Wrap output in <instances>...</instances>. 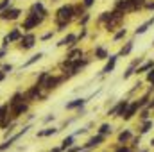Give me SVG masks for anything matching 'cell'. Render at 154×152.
<instances>
[{
	"label": "cell",
	"mask_w": 154,
	"mask_h": 152,
	"mask_svg": "<svg viewBox=\"0 0 154 152\" xmlns=\"http://www.w3.org/2000/svg\"><path fill=\"white\" fill-rule=\"evenodd\" d=\"M23 95H25V100H27L29 104H32V102H45V100L48 99V93L43 91L41 86H38L36 82L31 84V86L23 91Z\"/></svg>",
	"instance_id": "obj_1"
},
{
	"label": "cell",
	"mask_w": 154,
	"mask_h": 152,
	"mask_svg": "<svg viewBox=\"0 0 154 152\" xmlns=\"http://www.w3.org/2000/svg\"><path fill=\"white\" fill-rule=\"evenodd\" d=\"M31 129H32V123H25L18 132H14V134H13V136H9L7 140H4V141L0 143V152H5V150H9L11 147H14V143H16V141H20V140H22V138L31 131Z\"/></svg>",
	"instance_id": "obj_2"
},
{
	"label": "cell",
	"mask_w": 154,
	"mask_h": 152,
	"mask_svg": "<svg viewBox=\"0 0 154 152\" xmlns=\"http://www.w3.org/2000/svg\"><path fill=\"white\" fill-rule=\"evenodd\" d=\"M43 20L45 18H41L38 14H34V13H29L27 16H25V20H23V23H22V31L23 32H32V29H38L39 25L43 23Z\"/></svg>",
	"instance_id": "obj_3"
},
{
	"label": "cell",
	"mask_w": 154,
	"mask_h": 152,
	"mask_svg": "<svg viewBox=\"0 0 154 152\" xmlns=\"http://www.w3.org/2000/svg\"><path fill=\"white\" fill-rule=\"evenodd\" d=\"M74 18H75L74 5H61V7L56 11V23H57V22H66V23H70Z\"/></svg>",
	"instance_id": "obj_4"
},
{
	"label": "cell",
	"mask_w": 154,
	"mask_h": 152,
	"mask_svg": "<svg viewBox=\"0 0 154 152\" xmlns=\"http://www.w3.org/2000/svg\"><path fill=\"white\" fill-rule=\"evenodd\" d=\"M61 82H65V79H63V75H50L45 79V82L41 84V90L43 91H47V93H52L54 90H57L59 86H61Z\"/></svg>",
	"instance_id": "obj_5"
},
{
	"label": "cell",
	"mask_w": 154,
	"mask_h": 152,
	"mask_svg": "<svg viewBox=\"0 0 154 152\" xmlns=\"http://www.w3.org/2000/svg\"><path fill=\"white\" fill-rule=\"evenodd\" d=\"M36 34H32V32H23V36L22 39L18 41V48L22 50V52H27V50H31V48H34L36 47Z\"/></svg>",
	"instance_id": "obj_6"
},
{
	"label": "cell",
	"mask_w": 154,
	"mask_h": 152,
	"mask_svg": "<svg viewBox=\"0 0 154 152\" xmlns=\"http://www.w3.org/2000/svg\"><path fill=\"white\" fill-rule=\"evenodd\" d=\"M29 113H31V104L29 102H22V104H16V106L9 108V114H11L13 120H18L23 114H29Z\"/></svg>",
	"instance_id": "obj_7"
},
{
	"label": "cell",
	"mask_w": 154,
	"mask_h": 152,
	"mask_svg": "<svg viewBox=\"0 0 154 152\" xmlns=\"http://www.w3.org/2000/svg\"><path fill=\"white\" fill-rule=\"evenodd\" d=\"M20 14H22V9H18V7H7L5 11L0 13V20L2 22H14V20L20 18Z\"/></svg>",
	"instance_id": "obj_8"
},
{
	"label": "cell",
	"mask_w": 154,
	"mask_h": 152,
	"mask_svg": "<svg viewBox=\"0 0 154 152\" xmlns=\"http://www.w3.org/2000/svg\"><path fill=\"white\" fill-rule=\"evenodd\" d=\"M22 102H27V100H25V95H23L22 90H16V91L9 97V100H7L5 104H7L9 108H13V106H16V104H22Z\"/></svg>",
	"instance_id": "obj_9"
},
{
	"label": "cell",
	"mask_w": 154,
	"mask_h": 152,
	"mask_svg": "<svg viewBox=\"0 0 154 152\" xmlns=\"http://www.w3.org/2000/svg\"><path fill=\"white\" fill-rule=\"evenodd\" d=\"M106 141V136H102V134H95V136H91L86 143H84V150H90V149H93V147H99L100 143H104Z\"/></svg>",
	"instance_id": "obj_10"
},
{
	"label": "cell",
	"mask_w": 154,
	"mask_h": 152,
	"mask_svg": "<svg viewBox=\"0 0 154 152\" xmlns=\"http://www.w3.org/2000/svg\"><path fill=\"white\" fill-rule=\"evenodd\" d=\"M22 36H23V31H22L20 27H13V29L5 34V38H7V41H9V45H11V43H18V41L22 39Z\"/></svg>",
	"instance_id": "obj_11"
},
{
	"label": "cell",
	"mask_w": 154,
	"mask_h": 152,
	"mask_svg": "<svg viewBox=\"0 0 154 152\" xmlns=\"http://www.w3.org/2000/svg\"><path fill=\"white\" fill-rule=\"evenodd\" d=\"M77 43V36L75 34H66L63 39H59V43H57V47H66V48H74Z\"/></svg>",
	"instance_id": "obj_12"
},
{
	"label": "cell",
	"mask_w": 154,
	"mask_h": 152,
	"mask_svg": "<svg viewBox=\"0 0 154 152\" xmlns=\"http://www.w3.org/2000/svg\"><path fill=\"white\" fill-rule=\"evenodd\" d=\"M29 13H34V14H38V16H41V18H47V16H48V11L45 9V5H43L41 2H34V4L31 5Z\"/></svg>",
	"instance_id": "obj_13"
},
{
	"label": "cell",
	"mask_w": 154,
	"mask_h": 152,
	"mask_svg": "<svg viewBox=\"0 0 154 152\" xmlns=\"http://www.w3.org/2000/svg\"><path fill=\"white\" fill-rule=\"evenodd\" d=\"M57 132H59L57 127H45V129L36 131V138H38V140H41V138H50V136H54V134H57Z\"/></svg>",
	"instance_id": "obj_14"
},
{
	"label": "cell",
	"mask_w": 154,
	"mask_h": 152,
	"mask_svg": "<svg viewBox=\"0 0 154 152\" xmlns=\"http://www.w3.org/2000/svg\"><path fill=\"white\" fill-rule=\"evenodd\" d=\"M86 102H88L86 99H74V100H70V102H66V106H65V109H66V111H74V109H82Z\"/></svg>",
	"instance_id": "obj_15"
},
{
	"label": "cell",
	"mask_w": 154,
	"mask_h": 152,
	"mask_svg": "<svg viewBox=\"0 0 154 152\" xmlns=\"http://www.w3.org/2000/svg\"><path fill=\"white\" fill-rule=\"evenodd\" d=\"M43 56H45L43 52H38V54H32V56H31V57H29V59H27V61H25V63H23V65H22L20 68L23 70V68H29V66H32V65H36L38 61H41V59H43Z\"/></svg>",
	"instance_id": "obj_16"
},
{
	"label": "cell",
	"mask_w": 154,
	"mask_h": 152,
	"mask_svg": "<svg viewBox=\"0 0 154 152\" xmlns=\"http://www.w3.org/2000/svg\"><path fill=\"white\" fill-rule=\"evenodd\" d=\"M116 59H118V56H109V59H108L106 66L102 68V75H108V74H111V72L115 70V66H116Z\"/></svg>",
	"instance_id": "obj_17"
},
{
	"label": "cell",
	"mask_w": 154,
	"mask_h": 152,
	"mask_svg": "<svg viewBox=\"0 0 154 152\" xmlns=\"http://www.w3.org/2000/svg\"><path fill=\"white\" fill-rule=\"evenodd\" d=\"M82 56H84V54H82V50L74 47V48H70V50H68V54L65 56V59H66V61H75V59H81Z\"/></svg>",
	"instance_id": "obj_18"
},
{
	"label": "cell",
	"mask_w": 154,
	"mask_h": 152,
	"mask_svg": "<svg viewBox=\"0 0 154 152\" xmlns=\"http://www.w3.org/2000/svg\"><path fill=\"white\" fill-rule=\"evenodd\" d=\"M74 141H75V136L74 134H68V136H65L63 138V141H61V145H59V149L65 152V150H68L72 145H74Z\"/></svg>",
	"instance_id": "obj_19"
},
{
	"label": "cell",
	"mask_w": 154,
	"mask_h": 152,
	"mask_svg": "<svg viewBox=\"0 0 154 152\" xmlns=\"http://www.w3.org/2000/svg\"><path fill=\"white\" fill-rule=\"evenodd\" d=\"M136 111H138V104H136V102H133V104H129V106H127V109H125V113H124L122 118H124V120H131V118L136 114Z\"/></svg>",
	"instance_id": "obj_20"
},
{
	"label": "cell",
	"mask_w": 154,
	"mask_h": 152,
	"mask_svg": "<svg viewBox=\"0 0 154 152\" xmlns=\"http://www.w3.org/2000/svg\"><path fill=\"white\" fill-rule=\"evenodd\" d=\"M152 23H154V16L151 18V20H147L145 23H142V25H140V27H138V29H136L134 32H136V34H143V32H147V29H149V27H151Z\"/></svg>",
	"instance_id": "obj_21"
},
{
	"label": "cell",
	"mask_w": 154,
	"mask_h": 152,
	"mask_svg": "<svg viewBox=\"0 0 154 152\" xmlns=\"http://www.w3.org/2000/svg\"><path fill=\"white\" fill-rule=\"evenodd\" d=\"M95 57H97V59H108L109 54H108V50H106L104 47H97V48H95Z\"/></svg>",
	"instance_id": "obj_22"
},
{
	"label": "cell",
	"mask_w": 154,
	"mask_h": 152,
	"mask_svg": "<svg viewBox=\"0 0 154 152\" xmlns=\"http://www.w3.org/2000/svg\"><path fill=\"white\" fill-rule=\"evenodd\" d=\"M111 131H113V127H111L109 123H102V125L99 127V132H97V134H102V136H108V134H111Z\"/></svg>",
	"instance_id": "obj_23"
},
{
	"label": "cell",
	"mask_w": 154,
	"mask_h": 152,
	"mask_svg": "<svg viewBox=\"0 0 154 152\" xmlns=\"http://www.w3.org/2000/svg\"><path fill=\"white\" fill-rule=\"evenodd\" d=\"M131 131H122L120 134H118V143H125V141H129L131 140Z\"/></svg>",
	"instance_id": "obj_24"
},
{
	"label": "cell",
	"mask_w": 154,
	"mask_h": 152,
	"mask_svg": "<svg viewBox=\"0 0 154 152\" xmlns=\"http://www.w3.org/2000/svg\"><path fill=\"white\" fill-rule=\"evenodd\" d=\"M136 65H140V59H136V61H133V63H131V66H129V68H127V72L124 74V79H129V77L134 74V68H136Z\"/></svg>",
	"instance_id": "obj_25"
},
{
	"label": "cell",
	"mask_w": 154,
	"mask_h": 152,
	"mask_svg": "<svg viewBox=\"0 0 154 152\" xmlns=\"http://www.w3.org/2000/svg\"><path fill=\"white\" fill-rule=\"evenodd\" d=\"M0 70L7 75V74H13L14 72V65H11V63H2L0 65Z\"/></svg>",
	"instance_id": "obj_26"
},
{
	"label": "cell",
	"mask_w": 154,
	"mask_h": 152,
	"mask_svg": "<svg viewBox=\"0 0 154 152\" xmlns=\"http://www.w3.org/2000/svg\"><path fill=\"white\" fill-rule=\"evenodd\" d=\"M9 116V106L7 104H0V122L5 120Z\"/></svg>",
	"instance_id": "obj_27"
},
{
	"label": "cell",
	"mask_w": 154,
	"mask_h": 152,
	"mask_svg": "<svg viewBox=\"0 0 154 152\" xmlns=\"http://www.w3.org/2000/svg\"><path fill=\"white\" fill-rule=\"evenodd\" d=\"M48 75H50V72H48V70H43V72L36 77V84H38V86H41V84L45 82V79H47Z\"/></svg>",
	"instance_id": "obj_28"
},
{
	"label": "cell",
	"mask_w": 154,
	"mask_h": 152,
	"mask_svg": "<svg viewBox=\"0 0 154 152\" xmlns=\"http://www.w3.org/2000/svg\"><path fill=\"white\" fill-rule=\"evenodd\" d=\"M131 50H133V41H127V43H125V47H122V50H120V54H118V56H127Z\"/></svg>",
	"instance_id": "obj_29"
},
{
	"label": "cell",
	"mask_w": 154,
	"mask_h": 152,
	"mask_svg": "<svg viewBox=\"0 0 154 152\" xmlns=\"http://www.w3.org/2000/svg\"><path fill=\"white\" fill-rule=\"evenodd\" d=\"M152 66H154V63H152V61H147V63H145L143 66H140V68H138V70H136L134 74H143V72H147V70H151Z\"/></svg>",
	"instance_id": "obj_30"
},
{
	"label": "cell",
	"mask_w": 154,
	"mask_h": 152,
	"mask_svg": "<svg viewBox=\"0 0 154 152\" xmlns=\"http://www.w3.org/2000/svg\"><path fill=\"white\" fill-rule=\"evenodd\" d=\"M145 2H147V0H133V9H134V11L142 9V7L145 5Z\"/></svg>",
	"instance_id": "obj_31"
},
{
	"label": "cell",
	"mask_w": 154,
	"mask_h": 152,
	"mask_svg": "<svg viewBox=\"0 0 154 152\" xmlns=\"http://www.w3.org/2000/svg\"><path fill=\"white\" fill-rule=\"evenodd\" d=\"M109 20H111V13H102V14L99 16V22H100V23H104V22L108 23Z\"/></svg>",
	"instance_id": "obj_32"
},
{
	"label": "cell",
	"mask_w": 154,
	"mask_h": 152,
	"mask_svg": "<svg viewBox=\"0 0 154 152\" xmlns=\"http://www.w3.org/2000/svg\"><path fill=\"white\" fill-rule=\"evenodd\" d=\"M151 127H152V122H151V120H147V122H145V123L142 125L140 132H142V134H145V132H149V129H151Z\"/></svg>",
	"instance_id": "obj_33"
},
{
	"label": "cell",
	"mask_w": 154,
	"mask_h": 152,
	"mask_svg": "<svg viewBox=\"0 0 154 152\" xmlns=\"http://www.w3.org/2000/svg\"><path fill=\"white\" fill-rule=\"evenodd\" d=\"M125 34H127V31H125V29H120L115 36H113V39H115V41H118V39H124V38H125Z\"/></svg>",
	"instance_id": "obj_34"
},
{
	"label": "cell",
	"mask_w": 154,
	"mask_h": 152,
	"mask_svg": "<svg viewBox=\"0 0 154 152\" xmlns=\"http://www.w3.org/2000/svg\"><path fill=\"white\" fill-rule=\"evenodd\" d=\"M7 7H11V0H2V2H0V13L5 11Z\"/></svg>",
	"instance_id": "obj_35"
},
{
	"label": "cell",
	"mask_w": 154,
	"mask_h": 152,
	"mask_svg": "<svg viewBox=\"0 0 154 152\" xmlns=\"http://www.w3.org/2000/svg\"><path fill=\"white\" fill-rule=\"evenodd\" d=\"M147 100H149V97H147V95H145V97H142L140 100H136V104H138V109H140V108H143V106L147 104Z\"/></svg>",
	"instance_id": "obj_36"
},
{
	"label": "cell",
	"mask_w": 154,
	"mask_h": 152,
	"mask_svg": "<svg viewBox=\"0 0 154 152\" xmlns=\"http://www.w3.org/2000/svg\"><path fill=\"white\" fill-rule=\"evenodd\" d=\"M52 38H54V32L50 31V32H45V34L39 38V41H48V39H52Z\"/></svg>",
	"instance_id": "obj_37"
},
{
	"label": "cell",
	"mask_w": 154,
	"mask_h": 152,
	"mask_svg": "<svg viewBox=\"0 0 154 152\" xmlns=\"http://www.w3.org/2000/svg\"><path fill=\"white\" fill-rule=\"evenodd\" d=\"M82 150H84V147H81V145H72L66 152H82Z\"/></svg>",
	"instance_id": "obj_38"
},
{
	"label": "cell",
	"mask_w": 154,
	"mask_h": 152,
	"mask_svg": "<svg viewBox=\"0 0 154 152\" xmlns=\"http://www.w3.org/2000/svg\"><path fill=\"white\" fill-rule=\"evenodd\" d=\"M54 120H56V114H47V116H45V118H43V123H50V122H54Z\"/></svg>",
	"instance_id": "obj_39"
},
{
	"label": "cell",
	"mask_w": 154,
	"mask_h": 152,
	"mask_svg": "<svg viewBox=\"0 0 154 152\" xmlns=\"http://www.w3.org/2000/svg\"><path fill=\"white\" fill-rule=\"evenodd\" d=\"M88 22H90V14H82V18H81V20H79V23H81V25H82V27H84V25H86V23H88Z\"/></svg>",
	"instance_id": "obj_40"
},
{
	"label": "cell",
	"mask_w": 154,
	"mask_h": 152,
	"mask_svg": "<svg viewBox=\"0 0 154 152\" xmlns=\"http://www.w3.org/2000/svg\"><path fill=\"white\" fill-rule=\"evenodd\" d=\"M68 25H70V23H66V22H57V31H65Z\"/></svg>",
	"instance_id": "obj_41"
},
{
	"label": "cell",
	"mask_w": 154,
	"mask_h": 152,
	"mask_svg": "<svg viewBox=\"0 0 154 152\" xmlns=\"http://www.w3.org/2000/svg\"><path fill=\"white\" fill-rule=\"evenodd\" d=\"M95 4V0H82V7H91Z\"/></svg>",
	"instance_id": "obj_42"
},
{
	"label": "cell",
	"mask_w": 154,
	"mask_h": 152,
	"mask_svg": "<svg viewBox=\"0 0 154 152\" xmlns=\"http://www.w3.org/2000/svg\"><path fill=\"white\" fill-rule=\"evenodd\" d=\"M5 56H7V48H2V47H0V61H4Z\"/></svg>",
	"instance_id": "obj_43"
},
{
	"label": "cell",
	"mask_w": 154,
	"mask_h": 152,
	"mask_svg": "<svg viewBox=\"0 0 154 152\" xmlns=\"http://www.w3.org/2000/svg\"><path fill=\"white\" fill-rule=\"evenodd\" d=\"M147 81H149V82H152V86H154V70L147 74Z\"/></svg>",
	"instance_id": "obj_44"
},
{
	"label": "cell",
	"mask_w": 154,
	"mask_h": 152,
	"mask_svg": "<svg viewBox=\"0 0 154 152\" xmlns=\"http://www.w3.org/2000/svg\"><path fill=\"white\" fill-rule=\"evenodd\" d=\"M143 7H147V9H154V2H145Z\"/></svg>",
	"instance_id": "obj_45"
},
{
	"label": "cell",
	"mask_w": 154,
	"mask_h": 152,
	"mask_svg": "<svg viewBox=\"0 0 154 152\" xmlns=\"http://www.w3.org/2000/svg\"><path fill=\"white\" fill-rule=\"evenodd\" d=\"M5 74H4V72H2V70H0V82H4V81H5Z\"/></svg>",
	"instance_id": "obj_46"
},
{
	"label": "cell",
	"mask_w": 154,
	"mask_h": 152,
	"mask_svg": "<svg viewBox=\"0 0 154 152\" xmlns=\"http://www.w3.org/2000/svg\"><path fill=\"white\" fill-rule=\"evenodd\" d=\"M116 152H131V150H129L127 147H120V149H118V150H116Z\"/></svg>",
	"instance_id": "obj_47"
},
{
	"label": "cell",
	"mask_w": 154,
	"mask_h": 152,
	"mask_svg": "<svg viewBox=\"0 0 154 152\" xmlns=\"http://www.w3.org/2000/svg\"><path fill=\"white\" fill-rule=\"evenodd\" d=\"M147 116H149V111H147V109H143V111H142V118H147Z\"/></svg>",
	"instance_id": "obj_48"
},
{
	"label": "cell",
	"mask_w": 154,
	"mask_h": 152,
	"mask_svg": "<svg viewBox=\"0 0 154 152\" xmlns=\"http://www.w3.org/2000/svg\"><path fill=\"white\" fill-rule=\"evenodd\" d=\"M48 152H63V150H61L59 147H54V149H50V150H48Z\"/></svg>",
	"instance_id": "obj_49"
},
{
	"label": "cell",
	"mask_w": 154,
	"mask_h": 152,
	"mask_svg": "<svg viewBox=\"0 0 154 152\" xmlns=\"http://www.w3.org/2000/svg\"><path fill=\"white\" fill-rule=\"evenodd\" d=\"M149 108H154V100H151V102H149Z\"/></svg>",
	"instance_id": "obj_50"
},
{
	"label": "cell",
	"mask_w": 154,
	"mask_h": 152,
	"mask_svg": "<svg viewBox=\"0 0 154 152\" xmlns=\"http://www.w3.org/2000/svg\"><path fill=\"white\" fill-rule=\"evenodd\" d=\"M140 152H147V150H140Z\"/></svg>",
	"instance_id": "obj_51"
}]
</instances>
